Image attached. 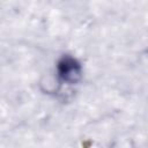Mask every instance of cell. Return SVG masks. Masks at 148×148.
Masks as SVG:
<instances>
[{
	"instance_id": "cell-1",
	"label": "cell",
	"mask_w": 148,
	"mask_h": 148,
	"mask_svg": "<svg viewBox=\"0 0 148 148\" xmlns=\"http://www.w3.org/2000/svg\"><path fill=\"white\" fill-rule=\"evenodd\" d=\"M56 75L60 84L74 86L83 77V67L77 58L71 54L61 56L56 64Z\"/></svg>"
}]
</instances>
